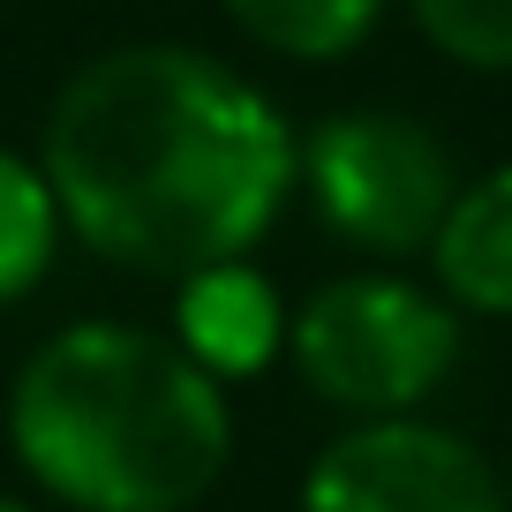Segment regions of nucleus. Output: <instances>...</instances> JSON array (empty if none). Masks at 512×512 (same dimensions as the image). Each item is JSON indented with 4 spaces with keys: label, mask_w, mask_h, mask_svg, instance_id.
I'll list each match as a JSON object with an SVG mask.
<instances>
[{
    "label": "nucleus",
    "mask_w": 512,
    "mask_h": 512,
    "mask_svg": "<svg viewBox=\"0 0 512 512\" xmlns=\"http://www.w3.org/2000/svg\"><path fill=\"white\" fill-rule=\"evenodd\" d=\"M38 166L91 256L144 279H189L272 234L302 174V136L272 91L219 53L128 38L61 83Z\"/></svg>",
    "instance_id": "1"
},
{
    "label": "nucleus",
    "mask_w": 512,
    "mask_h": 512,
    "mask_svg": "<svg viewBox=\"0 0 512 512\" xmlns=\"http://www.w3.org/2000/svg\"><path fill=\"white\" fill-rule=\"evenodd\" d=\"M8 445L76 512H189L234 460V415L226 384L174 332L91 317L16 369Z\"/></svg>",
    "instance_id": "2"
},
{
    "label": "nucleus",
    "mask_w": 512,
    "mask_h": 512,
    "mask_svg": "<svg viewBox=\"0 0 512 512\" xmlns=\"http://www.w3.org/2000/svg\"><path fill=\"white\" fill-rule=\"evenodd\" d=\"M287 354L339 415H415L460 362V302L400 272H347L287 317Z\"/></svg>",
    "instance_id": "3"
},
{
    "label": "nucleus",
    "mask_w": 512,
    "mask_h": 512,
    "mask_svg": "<svg viewBox=\"0 0 512 512\" xmlns=\"http://www.w3.org/2000/svg\"><path fill=\"white\" fill-rule=\"evenodd\" d=\"M460 151L430 121L392 106H347L324 113L302 136L294 189L317 204L347 249L362 256H430L452 196H460Z\"/></svg>",
    "instance_id": "4"
},
{
    "label": "nucleus",
    "mask_w": 512,
    "mask_h": 512,
    "mask_svg": "<svg viewBox=\"0 0 512 512\" xmlns=\"http://www.w3.org/2000/svg\"><path fill=\"white\" fill-rule=\"evenodd\" d=\"M302 512H505V482L460 430L369 415L309 460Z\"/></svg>",
    "instance_id": "5"
},
{
    "label": "nucleus",
    "mask_w": 512,
    "mask_h": 512,
    "mask_svg": "<svg viewBox=\"0 0 512 512\" xmlns=\"http://www.w3.org/2000/svg\"><path fill=\"white\" fill-rule=\"evenodd\" d=\"M174 339L211 369L219 384L264 377L287 354V302L249 256H226L204 272L174 279Z\"/></svg>",
    "instance_id": "6"
},
{
    "label": "nucleus",
    "mask_w": 512,
    "mask_h": 512,
    "mask_svg": "<svg viewBox=\"0 0 512 512\" xmlns=\"http://www.w3.org/2000/svg\"><path fill=\"white\" fill-rule=\"evenodd\" d=\"M430 272L475 317H512V159L460 181L430 241Z\"/></svg>",
    "instance_id": "7"
},
{
    "label": "nucleus",
    "mask_w": 512,
    "mask_h": 512,
    "mask_svg": "<svg viewBox=\"0 0 512 512\" xmlns=\"http://www.w3.org/2000/svg\"><path fill=\"white\" fill-rule=\"evenodd\" d=\"M384 8H392V0H219V16L234 23L249 46L279 53V61H302V68L362 53L369 38H377Z\"/></svg>",
    "instance_id": "8"
},
{
    "label": "nucleus",
    "mask_w": 512,
    "mask_h": 512,
    "mask_svg": "<svg viewBox=\"0 0 512 512\" xmlns=\"http://www.w3.org/2000/svg\"><path fill=\"white\" fill-rule=\"evenodd\" d=\"M61 234H68V219H61V196H53L46 166L0 144V309L23 302L53 272Z\"/></svg>",
    "instance_id": "9"
},
{
    "label": "nucleus",
    "mask_w": 512,
    "mask_h": 512,
    "mask_svg": "<svg viewBox=\"0 0 512 512\" xmlns=\"http://www.w3.org/2000/svg\"><path fill=\"white\" fill-rule=\"evenodd\" d=\"M407 23L445 61L482 68V76H512V0H407Z\"/></svg>",
    "instance_id": "10"
},
{
    "label": "nucleus",
    "mask_w": 512,
    "mask_h": 512,
    "mask_svg": "<svg viewBox=\"0 0 512 512\" xmlns=\"http://www.w3.org/2000/svg\"><path fill=\"white\" fill-rule=\"evenodd\" d=\"M0 512H31V505H16V497H0Z\"/></svg>",
    "instance_id": "11"
}]
</instances>
